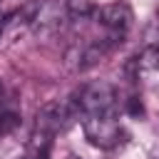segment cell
<instances>
[{
  "label": "cell",
  "mask_w": 159,
  "mask_h": 159,
  "mask_svg": "<svg viewBox=\"0 0 159 159\" xmlns=\"http://www.w3.org/2000/svg\"><path fill=\"white\" fill-rule=\"evenodd\" d=\"M72 117H75V112H72V107H70V104H57V102L45 104V107L37 112L35 134L52 139L57 132H62V129L67 127V122H70Z\"/></svg>",
  "instance_id": "4"
},
{
  "label": "cell",
  "mask_w": 159,
  "mask_h": 159,
  "mask_svg": "<svg viewBox=\"0 0 159 159\" xmlns=\"http://www.w3.org/2000/svg\"><path fill=\"white\" fill-rule=\"evenodd\" d=\"M132 67H134V80H147V77H154L159 75V47L149 45L142 50L139 57L132 60Z\"/></svg>",
  "instance_id": "5"
},
{
  "label": "cell",
  "mask_w": 159,
  "mask_h": 159,
  "mask_svg": "<svg viewBox=\"0 0 159 159\" xmlns=\"http://www.w3.org/2000/svg\"><path fill=\"white\" fill-rule=\"evenodd\" d=\"M127 112H129L132 117H142V114H144L142 99H139V97H129V99H127Z\"/></svg>",
  "instance_id": "8"
},
{
  "label": "cell",
  "mask_w": 159,
  "mask_h": 159,
  "mask_svg": "<svg viewBox=\"0 0 159 159\" xmlns=\"http://www.w3.org/2000/svg\"><path fill=\"white\" fill-rule=\"evenodd\" d=\"M82 129H84V137L99 149H114L117 144L124 142V129L117 119V112L114 114H84Z\"/></svg>",
  "instance_id": "2"
},
{
  "label": "cell",
  "mask_w": 159,
  "mask_h": 159,
  "mask_svg": "<svg viewBox=\"0 0 159 159\" xmlns=\"http://www.w3.org/2000/svg\"><path fill=\"white\" fill-rule=\"evenodd\" d=\"M94 15H97V22H99L102 30H104V37L112 40L114 45H119V42L127 37V30L132 27V20H134L129 5H124V2L104 5V7L94 10Z\"/></svg>",
  "instance_id": "3"
},
{
  "label": "cell",
  "mask_w": 159,
  "mask_h": 159,
  "mask_svg": "<svg viewBox=\"0 0 159 159\" xmlns=\"http://www.w3.org/2000/svg\"><path fill=\"white\" fill-rule=\"evenodd\" d=\"M17 124H20V114L17 112H12V109H2L0 112V137L10 134Z\"/></svg>",
  "instance_id": "7"
},
{
  "label": "cell",
  "mask_w": 159,
  "mask_h": 159,
  "mask_svg": "<svg viewBox=\"0 0 159 159\" xmlns=\"http://www.w3.org/2000/svg\"><path fill=\"white\" fill-rule=\"evenodd\" d=\"M0 112H2V82H0Z\"/></svg>",
  "instance_id": "9"
},
{
  "label": "cell",
  "mask_w": 159,
  "mask_h": 159,
  "mask_svg": "<svg viewBox=\"0 0 159 159\" xmlns=\"http://www.w3.org/2000/svg\"><path fill=\"white\" fill-rule=\"evenodd\" d=\"M65 10H67V15H72V17H77V20H84V17L94 15L92 0H67V2H65Z\"/></svg>",
  "instance_id": "6"
},
{
  "label": "cell",
  "mask_w": 159,
  "mask_h": 159,
  "mask_svg": "<svg viewBox=\"0 0 159 159\" xmlns=\"http://www.w3.org/2000/svg\"><path fill=\"white\" fill-rule=\"evenodd\" d=\"M75 117H84V114H114L117 112V89L114 84L104 82V80H94L89 84H84L80 92H75L72 102H70Z\"/></svg>",
  "instance_id": "1"
}]
</instances>
